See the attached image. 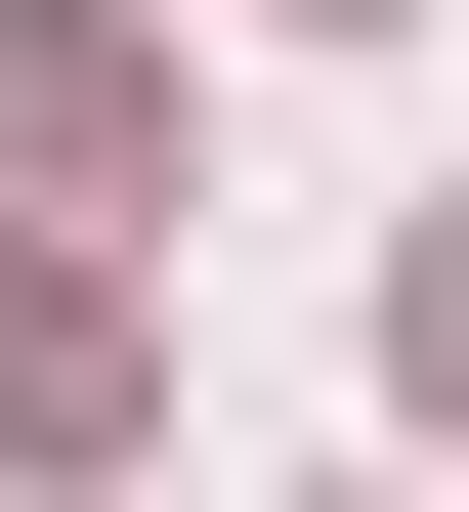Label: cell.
Segmentation results:
<instances>
[{
  "label": "cell",
  "mask_w": 469,
  "mask_h": 512,
  "mask_svg": "<svg viewBox=\"0 0 469 512\" xmlns=\"http://www.w3.org/2000/svg\"><path fill=\"white\" fill-rule=\"evenodd\" d=\"M128 171H171V43L128 0H0V214H128Z\"/></svg>",
  "instance_id": "cell-1"
},
{
  "label": "cell",
  "mask_w": 469,
  "mask_h": 512,
  "mask_svg": "<svg viewBox=\"0 0 469 512\" xmlns=\"http://www.w3.org/2000/svg\"><path fill=\"white\" fill-rule=\"evenodd\" d=\"M0 470H128V299H86V256L0 299Z\"/></svg>",
  "instance_id": "cell-2"
},
{
  "label": "cell",
  "mask_w": 469,
  "mask_h": 512,
  "mask_svg": "<svg viewBox=\"0 0 469 512\" xmlns=\"http://www.w3.org/2000/svg\"><path fill=\"white\" fill-rule=\"evenodd\" d=\"M384 342H427V427H469V214H427V256H384Z\"/></svg>",
  "instance_id": "cell-3"
},
{
  "label": "cell",
  "mask_w": 469,
  "mask_h": 512,
  "mask_svg": "<svg viewBox=\"0 0 469 512\" xmlns=\"http://www.w3.org/2000/svg\"><path fill=\"white\" fill-rule=\"evenodd\" d=\"M299 43H384V0H299Z\"/></svg>",
  "instance_id": "cell-4"
}]
</instances>
